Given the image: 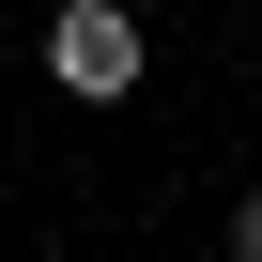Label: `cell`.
<instances>
[{"label": "cell", "mask_w": 262, "mask_h": 262, "mask_svg": "<svg viewBox=\"0 0 262 262\" xmlns=\"http://www.w3.org/2000/svg\"><path fill=\"white\" fill-rule=\"evenodd\" d=\"M139 62H155V31L123 16V0H62V16H47V77H62L77 108H123Z\"/></svg>", "instance_id": "obj_1"}, {"label": "cell", "mask_w": 262, "mask_h": 262, "mask_svg": "<svg viewBox=\"0 0 262 262\" xmlns=\"http://www.w3.org/2000/svg\"><path fill=\"white\" fill-rule=\"evenodd\" d=\"M231 262H262V185H247V201H231Z\"/></svg>", "instance_id": "obj_2"}]
</instances>
